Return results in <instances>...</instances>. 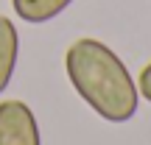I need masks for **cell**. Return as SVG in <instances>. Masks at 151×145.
<instances>
[{
	"label": "cell",
	"instance_id": "6da1fadb",
	"mask_svg": "<svg viewBox=\"0 0 151 145\" xmlns=\"http://www.w3.org/2000/svg\"><path fill=\"white\" fill-rule=\"evenodd\" d=\"M65 73L78 98L106 123H129L140 92L123 59L98 39H76L65 53Z\"/></svg>",
	"mask_w": 151,
	"mask_h": 145
},
{
	"label": "cell",
	"instance_id": "7a4b0ae2",
	"mask_svg": "<svg viewBox=\"0 0 151 145\" xmlns=\"http://www.w3.org/2000/svg\"><path fill=\"white\" fill-rule=\"evenodd\" d=\"M0 145H42L37 114L22 101L0 103Z\"/></svg>",
	"mask_w": 151,
	"mask_h": 145
},
{
	"label": "cell",
	"instance_id": "3957f363",
	"mask_svg": "<svg viewBox=\"0 0 151 145\" xmlns=\"http://www.w3.org/2000/svg\"><path fill=\"white\" fill-rule=\"evenodd\" d=\"M17 59H20V34H17V25L9 17L0 14V95L6 92V86L14 78Z\"/></svg>",
	"mask_w": 151,
	"mask_h": 145
},
{
	"label": "cell",
	"instance_id": "277c9868",
	"mask_svg": "<svg viewBox=\"0 0 151 145\" xmlns=\"http://www.w3.org/2000/svg\"><path fill=\"white\" fill-rule=\"evenodd\" d=\"M70 3L73 0H11V9H14V14L20 20L39 25V22L56 20Z\"/></svg>",
	"mask_w": 151,
	"mask_h": 145
},
{
	"label": "cell",
	"instance_id": "5b68a950",
	"mask_svg": "<svg viewBox=\"0 0 151 145\" xmlns=\"http://www.w3.org/2000/svg\"><path fill=\"white\" fill-rule=\"evenodd\" d=\"M137 92H140V98H146L151 103V61L140 70V75H137Z\"/></svg>",
	"mask_w": 151,
	"mask_h": 145
}]
</instances>
